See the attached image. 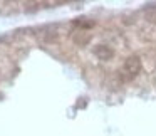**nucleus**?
<instances>
[{
	"label": "nucleus",
	"instance_id": "nucleus-3",
	"mask_svg": "<svg viewBox=\"0 0 156 136\" xmlns=\"http://www.w3.org/2000/svg\"><path fill=\"white\" fill-rule=\"evenodd\" d=\"M72 41L77 45H86L91 41V34H87L86 30H76L74 34H72Z\"/></svg>",
	"mask_w": 156,
	"mask_h": 136
},
{
	"label": "nucleus",
	"instance_id": "nucleus-4",
	"mask_svg": "<svg viewBox=\"0 0 156 136\" xmlns=\"http://www.w3.org/2000/svg\"><path fill=\"white\" fill-rule=\"evenodd\" d=\"M87 19H77L76 20V25H79V27H92L94 25V22H86Z\"/></svg>",
	"mask_w": 156,
	"mask_h": 136
},
{
	"label": "nucleus",
	"instance_id": "nucleus-1",
	"mask_svg": "<svg viewBox=\"0 0 156 136\" xmlns=\"http://www.w3.org/2000/svg\"><path fill=\"white\" fill-rule=\"evenodd\" d=\"M141 71V59L139 55H129L122 64V79L124 81H131L133 77L138 76V72Z\"/></svg>",
	"mask_w": 156,
	"mask_h": 136
},
{
	"label": "nucleus",
	"instance_id": "nucleus-2",
	"mask_svg": "<svg viewBox=\"0 0 156 136\" xmlns=\"http://www.w3.org/2000/svg\"><path fill=\"white\" fill-rule=\"evenodd\" d=\"M94 55L99 59V61H109V59L114 55L112 49L109 45H104V44H99L94 47Z\"/></svg>",
	"mask_w": 156,
	"mask_h": 136
}]
</instances>
